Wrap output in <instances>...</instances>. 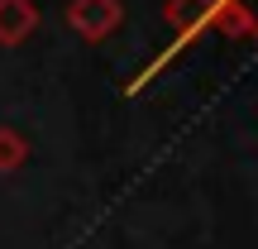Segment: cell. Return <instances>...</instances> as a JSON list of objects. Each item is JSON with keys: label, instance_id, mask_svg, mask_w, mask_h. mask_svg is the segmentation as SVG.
I'll return each instance as SVG.
<instances>
[{"label": "cell", "instance_id": "1", "mask_svg": "<svg viewBox=\"0 0 258 249\" xmlns=\"http://www.w3.org/2000/svg\"><path fill=\"white\" fill-rule=\"evenodd\" d=\"M115 5L110 0H77L72 5V29H82L86 38H101L105 29H115Z\"/></svg>", "mask_w": 258, "mask_h": 249}, {"label": "cell", "instance_id": "2", "mask_svg": "<svg viewBox=\"0 0 258 249\" xmlns=\"http://www.w3.org/2000/svg\"><path fill=\"white\" fill-rule=\"evenodd\" d=\"M29 29H34L29 0H0V38H5V43H19Z\"/></svg>", "mask_w": 258, "mask_h": 249}, {"label": "cell", "instance_id": "3", "mask_svg": "<svg viewBox=\"0 0 258 249\" xmlns=\"http://www.w3.org/2000/svg\"><path fill=\"white\" fill-rule=\"evenodd\" d=\"M24 154H29V148H24V139H19V134H10V129H0V168H15Z\"/></svg>", "mask_w": 258, "mask_h": 249}, {"label": "cell", "instance_id": "4", "mask_svg": "<svg viewBox=\"0 0 258 249\" xmlns=\"http://www.w3.org/2000/svg\"><path fill=\"white\" fill-rule=\"evenodd\" d=\"M234 5H244V0H234ZM239 24H244V19H239Z\"/></svg>", "mask_w": 258, "mask_h": 249}]
</instances>
